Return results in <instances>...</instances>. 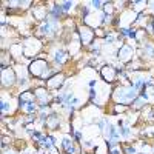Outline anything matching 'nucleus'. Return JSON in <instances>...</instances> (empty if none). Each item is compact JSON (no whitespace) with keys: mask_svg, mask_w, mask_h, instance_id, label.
I'll return each mask as SVG.
<instances>
[{"mask_svg":"<svg viewBox=\"0 0 154 154\" xmlns=\"http://www.w3.org/2000/svg\"><path fill=\"white\" fill-rule=\"evenodd\" d=\"M136 99V88L130 86H120L114 91V100L116 102H120V103H130Z\"/></svg>","mask_w":154,"mask_h":154,"instance_id":"1","label":"nucleus"},{"mask_svg":"<svg viewBox=\"0 0 154 154\" xmlns=\"http://www.w3.org/2000/svg\"><path fill=\"white\" fill-rule=\"evenodd\" d=\"M28 69H29L31 75H34V77H43L48 72V63L43 59H35L31 62Z\"/></svg>","mask_w":154,"mask_h":154,"instance_id":"2","label":"nucleus"},{"mask_svg":"<svg viewBox=\"0 0 154 154\" xmlns=\"http://www.w3.org/2000/svg\"><path fill=\"white\" fill-rule=\"evenodd\" d=\"M79 35H80V40H82L83 45H89V43L93 42L96 32L93 31V28H89V26H86V25H83V26L79 28Z\"/></svg>","mask_w":154,"mask_h":154,"instance_id":"3","label":"nucleus"},{"mask_svg":"<svg viewBox=\"0 0 154 154\" xmlns=\"http://www.w3.org/2000/svg\"><path fill=\"white\" fill-rule=\"evenodd\" d=\"M31 43H32L31 38H28V40L25 42V49H23V53H25V56H28V57H32L35 53H38V51L42 49V43L38 42V40H35L34 45H31Z\"/></svg>","mask_w":154,"mask_h":154,"instance_id":"4","label":"nucleus"},{"mask_svg":"<svg viewBox=\"0 0 154 154\" xmlns=\"http://www.w3.org/2000/svg\"><path fill=\"white\" fill-rule=\"evenodd\" d=\"M63 82H65V74H63V72H57L56 75H53L48 80L46 85H48L49 89H57V88H60L63 85Z\"/></svg>","mask_w":154,"mask_h":154,"instance_id":"5","label":"nucleus"},{"mask_svg":"<svg viewBox=\"0 0 154 154\" xmlns=\"http://www.w3.org/2000/svg\"><path fill=\"white\" fill-rule=\"evenodd\" d=\"M100 74H102V77H103V79H105L108 83H112V82L116 80V75H117L116 69H114L112 66H109V65L102 66V69H100Z\"/></svg>","mask_w":154,"mask_h":154,"instance_id":"6","label":"nucleus"},{"mask_svg":"<svg viewBox=\"0 0 154 154\" xmlns=\"http://www.w3.org/2000/svg\"><path fill=\"white\" fill-rule=\"evenodd\" d=\"M2 80H3V85L6 86H11L16 80V74L11 68H2Z\"/></svg>","mask_w":154,"mask_h":154,"instance_id":"7","label":"nucleus"},{"mask_svg":"<svg viewBox=\"0 0 154 154\" xmlns=\"http://www.w3.org/2000/svg\"><path fill=\"white\" fill-rule=\"evenodd\" d=\"M119 59L120 62L126 63V62H130L133 59V49L128 46V45H123L120 49H119Z\"/></svg>","mask_w":154,"mask_h":154,"instance_id":"8","label":"nucleus"},{"mask_svg":"<svg viewBox=\"0 0 154 154\" xmlns=\"http://www.w3.org/2000/svg\"><path fill=\"white\" fill-rule=\"evenodd\" d=\"M35 97H38V99L42 100V105H40L42 108L46 106V102L49 100V94H48L46 89H43V88H37V89H35Z\"/></svg>","mask_w":154,"mask_h":154,"instance_id":"9","label":"nucleus"},{"mask_svg":"<svg viewBox=\"0 0 154 154\" xmlns=\"http://www.w3.org/2000/svg\"><path fill=\"white\" fill-rule=\"evenodd\" d=\"M34 96L35 94H31V91H25L19 96V102H20V105H26V103H32V100H34Z\"/></svg>","mask_w":154,"mask_h":154,"instance_id":"10","label":"nucleus"},{"mask_svg":"<svg viewBox=\"0 0 154 154\" xmlns=\"http://www.w3.org/2000/svg\"><path fill=\"white\" fill-rule=\"evenodd\" d=\"M63 148H65V151L68 154H75V149L72 146V140L69 137H63Z\"/></svg>","mask_w":154,"mask_h":154,"instance_id":"11","label":"nucleus"},{"mask_svg":"<svg viewBox=\"0 0 154 154\" xmlns=\"http://www.w3.org/2000/svg\"><path fill=\"white\" fill-rule=\"evenodd\" d=\"M54 59H56L57 63H65L68 60V54L65 53V51H59V53L54 56Z\"/></svg>","mask_w":154,"mask_h":154,"instance_id":"12","label":"nucleus"},{"mask_svg":"<svg viewBox=\"0 0 154 154\" xmlns=\"http://www.w3.org/2000/svg\"><path fill=\"white\" fill-rule=\"evenodd\" d=\"M48 125H49V128H56L57 125H59V117L57 116H49L48 117Z\"/></svg>","mask_w":154,"mask_h":154,"instance_id":"13","label":"nucleus"},{"mask_svg":"<svg viewBox=\"0 0 154 154\" xmlns=\"http://www.w3.org/2000/svg\"><path fill=\"white\" fill-rule=\"evenodd\" d=\"M140 154H154V146H151V145H148V143H143Z\"/></svg>","mask_w":154,"mask_h":154,"instance_id":"14","label":"nucleus"},{"mask_svg":"<svg viewBox=\"0 0 154 154\" xmlns=\"http://www.w3.org/2000/svg\"><path fill=\"white\" fill-rule=\"evenodd\" d=\"M11 63V57H9V54H2V65H3V68H8V65Z\"/></svg>","mask_w":154,"mask_h":154,"instance_id":"15","label":"nucleus"},{"mask_svg":"<svg viewBox=\"0 0 154 154\" xmlns=\"http://www.w3.org/2000/svg\"><path fill=\"white\" fill-rule=\"evenodd\" d=\"M122 34L126 37H136V32L133 29H122Z\"/></svg>","mask_w":154,"mask_h":154,"instance_id":"16","label":"nucleus"},{"mask_svg":"<svg viewBox=\"0 0 154 154\" xmlns=\"http://www.w3.org/2000/svg\"><path fill=\"white\" fill-rule=\"evenodd\" d=\"M22 108L26 109V112H34V109H35V106H34L32 103H26V105H23Z\"/></svg>","mask_w":154,"mask_h":154,"instance_id":"17","label":"nucleus"},{"mask_svg":"<svg viewBox=\"0 0 154 154\" xmlns=\"http://www.w3.org/2000/svg\"><path fill=\"white\" fill-rule=\"evenodd\" d=\"M140 106H143V100H142V99H137V100L134 102V108H136V109H139Z\"/></svg>","mask_w":154,"mask_h":154,"instance_id":"18","label":"nucleus"},{"mask_svg":"<svg viewBox=\"0 0 154 154\" xmlns=\"http://www.w3.org/2000/svg\"><path fill=\"white\" fill-rule=\"evenodd\" d=\"M126 109V105H116V111L117 112H123Z\"/></svg>","mask_w":154,"mask_h":154,"instance_id":"19","label":"nucleus"},{"mask_svg":"<svg viewBox=\"0 0 154 154\" xmlns=\"http://www.w3.org/2000/svg\"><path fill=\"white\" fill-rule=\"evenodd\" d=\"M53 14H56V16L59 17V16L62 14V9H60L59 6H54V8H53Z\"/></svg>","mask_w":154,"mask_h":154,"instance_id":"20","label":"nucleus"},{"mask_svg":"<svg viewBox=\"0 0 154 154\" xmlns=\"http://www.w3.org/2000/svg\"><path fill=\"white\" fill-rule=\"evenodd\" d=\"M105 9H106L108 14H111V12H112V6H111V3H105Z\"/></svg>","mask_w":154,"mask_h":154,"instance_id":"21","label":"nucleus"},{"mask_svg":"<svg viewBox=\"0 0 154 154\" xmlns=\"http://www.w3.org/2000/svg\"><path fill=\"white\" fill-rule=\"evenodd\" d=\"M71 5H72L71 2H65V3H63V9H65V11H66V9H69V8H71Z\"/></svg>","mask_w":154,"mask_h":154,"instance_id":"22","label":"nucleus"},{"mask_svg":"<svg viewBox=\"0 0 154 154\" xmlns=\"http://www.w3.org/2000/svg\"><path fill=\"white\" fill-rule=\"evenodd\" d=\"M91 5H93V6H94V8H99V6H100V5H102V2H93V3H91Z\"/></svg>","mask_w":154,"mask_h":154,"instance_id":"23","label":"nucleus"},{"mask_svg":"<svg viewBox=\"0 0 154 154\" xmlns=\"http://www.w3.org/2000/svg\"><path fill=\"white\" fill-rule=\"evenodd\" d=\"M111 154H119V149H112V151H111Z\"/></svg>","mask_w":154,"mask_h":154,"instance_id":"24","label":"nucleus"},{"mask_svg":"<svg viewBox=\"0 0 154 154\" xmlns=\"http://www.w3.org/2000/svg\"><path fill=\"white\" fill-rule=\"evenodd\" d=\"M6 154H16V152H6Z\"/></svg>","mask_w":154,"mask_h":154,"instance_id":"25","label":"nucleus"}]
</instances>
